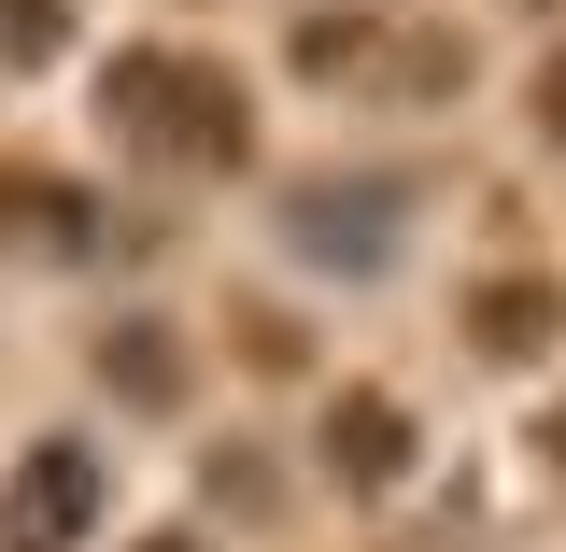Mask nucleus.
I'll use <instances>...</instances> for the list:
<instances>
[{
    "instance_id": "nucleus-4",
    "label": "nucleus",
    "mask_w": 566,
    "mask_h": 552,
    "mask_svg": "<svg viewBox=\"0 0 566 552\" xmlns=\"http://www.w3.org/2000/svg\"><path fill=\"white\" fill-rule=\"evenodd\" d=\"M326 468H340L354 496H382L411 468V412H397L382 383H340V397H326Z\"/></svg>"
},
{
    "instance_id": "nucleus-9",
    "label": "nucleus",
    "mask_w": 566,
    "mask_h": 552,
    "mask_svg": "<svg viewBox=\"0 0 566 552\" xmlns=\"http://www.w3.org/2000/svg\"><path fill=\"white\" fill-rule=\"evenodd\" d=\"M538 142H553V156H566V58L538 71Z\"/></svg>"
},
{
    "instance_id": "nucleus-7",
    "label": "nucleus",
    "mask_w": 566,
    "mask_h": 552,
    "mask_svg": "<svg viewBox=\"0 0 566 552\" xmlns=\"http://www.w3.org/2000/svg\"><path fill=\"white\" fill-rule=\"evenodd\" d=\"M368 43H382V14H312L297 29V71H354Z\"/></svg>"
},
{
    "instance_id": "nucleus-8",
    "label": "nucleus",
    "mask_w": 566,
    "mask_h": 552,
    "mask_svg": "<svg viewBox=\"0 0 566 552\" xmlns=\"http://www.w3.org/2000/svg\"><path fill=\"white\" fill-rule=\"evenodd\" d=\"M0 58H57V0H0Z\"/></svg>"
},
{
    "instance_id": "nucleus-6",
    "label": "nucleus",
    "mask_w": 566,
    "mask_h": 552,
    "mask_svg": "<svg viewBox=\"0 0 566 552\" xmlns=\"http://www.w3.org/2000/svg\"><path fill=\"white\" fill-rule=\"evenodd\" d=\"M99 383H114L128 412H170V397H185V354H170V326H114V341H99Z\"/></svg>"
},
{
    "instance_id": "nucleus-3",
    "label": "nucleus",
    "mask_w": 566,
    "mask_h": 552,
    "mask_svg": "<svg viewBox=\"0 0 566 552\" xmlns=\"http://www.w3.org/2000/svg\"><path fill=\"white\" fill-rule=\"evenodd\" d=\"M382 212H397V185H297L283 199V241L312 270H382Z\"/></svg>"
},
{
    "instance_id": "nucleus-5",
    "label": "nucleus",
    "mask_w": 566,
    "mask_h": 552,
    "mask_svg": "<svg viewBox=\"0 0 566 552\" xmlns=\"http://www.w3.org/2000/svg\"><path fill=\"white\" fill-rule=\"evenodd\" d=\"M468 341L482 354H553L566 341V283L553 270H495L482 298H468Z\"/></svg>"
},
{
    "instance_id": "nucleus-2",
    "label": "nucleus",
    "mask_w": 566,
    "mask_h": 552,
    "mask_svg": "<svg viewBox=\"0 0 566 552\" xmlns=\"http://www.w3.org/2000/svg\"><path fill=\"white\" fill-rule=\"evenodd\" d=\"M0 524H14L29 552L85 539V524H99V454H85V439H43V454L14 468V496H0Z\"/></svg>"
},
{
    "instance_id": "nucleus-10",
    "label": "nucleus",
    "mask_w": 566,
    "mask_h": 552,
    "mask_svg": "<svg viewBox=\"0 0 566 552\" xmlns=\"http://www.w3.org/2000/svg\"><path fill=\"white\" fill-rule=\"evenodd\" d=\"M538 468H553V482H566V397H553V412H538Z\"/></svg>"
},
{
    "instance_id": "nucleus-1",
    "label": "nucleus",
    "mask_w": 566,
    "mask_h": 552,
    "mask_svg": "<svg viewBox=\"0 0 566 552\" xmlns=\"http://www.w3.org/2000/svg\"><path fill=\"white\" fill-rule=\"evenodd\" d=\"M99 114L142 142V156H170V170H241V85L212 58H185V43H128V58L99 71Z\"/></svg>"
}]
</instances>
